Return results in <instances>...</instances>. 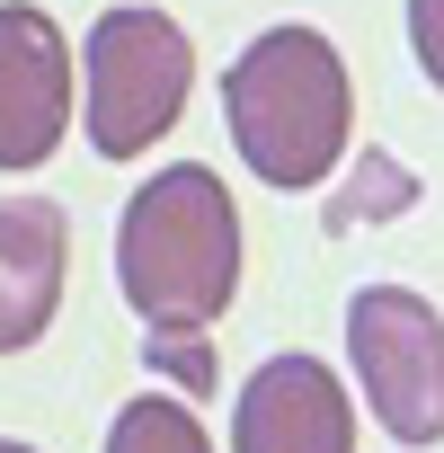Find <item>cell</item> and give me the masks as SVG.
Listing matches in <instances>:
<instances>
[{"instance_id": "12", "label": "cell", "mask_w": 444, "mask_h": 453, "mask_svg": "<svg viewBox=\"0 0 444 453\" xmlns=\"http://www.w3.org/2000/svg\"><path fill=\"white\" fill-rule=\"evenodd\" d=\"M0 453H36V444H19V435H0Z\"/></svg>"}, {"instance_id": "3", "label": "cell", "mask_w": 444, "mask_h": 453, "mask_svg": "<svg viewBox=\"0 0 444 453\" xmlns=\"http://www.w3.org/2000/svg\"><path fill=\"white\" fill-rule=\"evenodd\" d=\"M195 89V45L169 10H107L80 45V134L98 160H142Z\"/></svg>"}, {"instance_id": "10", "label": "cell", "mask_w": 444, "mask_h": 453, "mask_svg": "<svg viewBox=\"0 0 444 453\" xmlns=\"http://www.w3.org/2000/svg\"><path fill=\"white\" fill-rule=\"evenodd\" d=\"M142 365H151V373H169L178 391H204V400H213V382H222L204 338H142Z\"/></svg>"}, {"instance_id": "7", "label": "cell", "mask_w": 444, "mask_h": 453, "mask_svg": "<svg viewBox=\"0 0 444 453\" xmlns=\"http://www.w3.org/2000/svg\"><path fill=\"white\" fill-rule=\"evenodd\" d=\"M72 276V213L54 196H0V356H27Z\"/></svg>"}, {"instance_id": "2", "label": "cell", "mask_w": 444, "mask_h": 453, "mask_svg": "<svg viewBox=\"0 0 444 453\" xmlns=\"http://www.w3.org/2000/svg\"><path fill=\"white\" fill-rule=\"evenodd\" d=\"M222 125H232V151L267 187H285V196L320 187L347 160V134H356L347 54L320 27H302V19L249 36L232 54V72H222Z\"/></svg>"}, {"instance_id": "5", "label": "cell", "mask_w": 444, "mask_h": 453, "mask_svg": "<svg viewBox=\"0 0 444 453\" xmlns=\"http://www.w3.org/2000/svg\"><path fill=\"white\" fill-rule=\"evenodd\" d=\"M72 125V45L36 0H0V169H45Z\"/></svg>"}, {"instance_id": "11", "label": "cell", "mask_w": 444, "mask_h": 453, "mask_svg": "<svg viewBox=\"0 0 444 453\" xmlns=\"http://www.w3.org/2000/svg\"><path fill=\"white\" fill-rule=\"evenodd\" d=\"M409 45H417V72L444 89V0H409Z\"/></svg>"}, {"instance_id": "8", "label": "cell", "mask_w": 444, "mask_h": 453, "mask_svg": "<svg viewBox=\"0 0 444 453\" xmlns=\"http://www.w3.org/2000/svg\"><path fill=\"white\" fill-rule=\"evenodd\" d=\"M107 453H213V435L178 391H142L107 418Z\"/></svg>"}, {"instance_id": "6", "label": "cell", "mask_w": 444, "mask_h": 453, "mask_svg": "<svg viewBox=\"0 0 444 453\" xmlns=\"http://www.w3.org/2000/svg\"><path fill=\"white\" fill-rule=\"evenodd\" d=\"M232 453H356V409H347V382L320 365V356H267L249 382H241V409H232Z\"/></svg>"}, {"instance_id": "4", "label": "cell", "mask_w": 444, "mask_h": 453, "mask_svg": "<svg viewBox=\"0 0 444 453\" xmlns=\"http://www.w3.org/2000/svg\"><path fill=\"white\" fill-rule=\"evenodd\" d=\"M347 365L391 444H409V453L444 444V311L426 294L364 285L347 303Z\"/></svg>"}, {"instance_id": "1", "label": "cell", "mask_w": 444, "mask_h": 453, "mask_svg": "<svg viewBox=\"0 0 444 453\" xmlns=\"http://www.w3.org/2000/svg\"><path fill=\"white\" fill-rule=\"evenodd\" d=\"M116 285L142 338H204L241 294V204L213 169L169 160L116 213Z\"/></svg>"}, {"instance_id": "9", "label": "cell", "mask_w": 444, "mask_h": 453, "mask_svg": "<svg viewBox=\"0 0 444 453\" xmlns=\"http://www.w3.org/2000/svg\"><path fill=\"white\" fill-rule=\"evenodd\" d=\"M347 169H356V178L329 196V232H364V222H382V213H409V204H417V178H409L391 151H356Z\"/></svg>"}]
</instances>
